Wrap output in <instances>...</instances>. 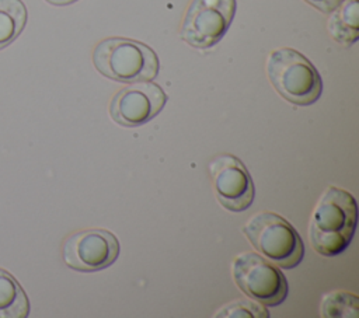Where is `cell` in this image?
Here are the masks:
<instances>
[{
    "mask_svg": "<svg viewBox=\"0 0 359 318\" xmlns=\"http://www.w3.org/2000/svg\"><path fill=\"white\" fill-rule=\"evenodd\" d=\"M358 224L355 198L337 186H330L320 198L309 226L314 249L324 256L341 255L351 244Z\"/></svg>",
    "mask_w": 359,
    "mask_h": 318,
    "instance_id": "6da1fadb",
    "label": "cell"
},
{
    "mask_svg": "<svg viewBox=\"0 0 359 318\" xmlns=\"http://www.w3.org/2000/svg\"><path fill=\"white\" fill-rule=\"evenodd\" d=\"M95 69L121 83L151 81L158 73V57L147 45L128 38H107L93 53Z\"/></svg>",
    "mask_w": 359,
    "mask_h": 318,
    "instance_id": "7a4b0ae2",
    "label": "cell"
},
{
    "mask_svg": "<svg viewBox=\"0 0 359 318\" xmlns=\"http://www.w3.org/2000/svg\"><path fill=\"white\" fill-rule=\"evenodd\" d=\"M266 73L273 88L286 101L296 105H311L323 92V80L311 62L290 48L271 53Z\"/></svg>",
    "mask_w": 359,
    "mask_h": 318,
    "instance_id": "3957f363",
    "label": "cell"
},
{
    "mask_svg": "<svg viewBox=\"0 0 359 318\" xmlns=\"http://www.w3.org/2000/svg\"><path fill=\"white\" fill-rule=\"evenodd\" d=\"M252 247L276 266L296 268L304 256L303 241L296 228L271 212L254 214L243 228Z\"/></svg>",
    "mask_w": 359,
    "mask_h": 318,
    "instance_id": "277c9868",
    "label": "cell"
},
{
    "mask_svg": "<svg viewBox=\"0 0 359 318\" xmlns=\"http://www.w3.org/2000/svg\"><path fill=\"white\" fill-rule=\"evenodd\" d=\"M233 277L244 294L264 305H279L289 291L282 270L254 252H245L236 258Z\"/></svg>",
    "mask_w": 359,
    "mask_h": 318,
    "instance_id": "5b68a950",
    "label": "cell"
},
{
    "mask_svg": "<svg viewBox=\"0 0 359 318\" xmlns=\"http://www.w3.org/2000/svg\"><path fill=\"white\" fill-rule=\"evenodd\" d=\"M236 7V0H192L182 21L181 38L199 49L216 45L227 32Z\"/></svg>",
    "mask_w": 359,
    "mask_h": 318,
    "instance_id": "8992f818",
    "label": "cell"
},
{
    "mask_svg": "<svg viewBox=\"0 0 359 318\" xmlns=\"http://www.w3.org/2000/svg\"><path fill=\"white\" fill-rule=\"evenodd\" d=\"M65 263L80 272H95L111 266L119 255L116 237L102 228H90L72 234L63 244Z\"/></svg>",
    "mask_w": 359,
    "mask_h": 318,
    "instance_id": "52a82bcc",
    "label": "cell"
},
{
    "mask_svg": "<svg viewBox=\"0 0 359 318\" xmlns=\"http://www.w3.org/2000/svg\"><path fill=\"white\" fill-rule=\"evenodd\" d=\"M213 189L219 203L230 212H244L251 206L255 189L245 165L233 154H220L209 164Z\"/></svg>",
    "mask_w": 359,
    "mask_h": 318,
    "instance_id": "ba28073f",
    "label": "cell"
},
{
    "mask_svg": "<svg viewBox=\"0 0 359 318\" xmlns=\"http://www.w3.org/2000/svg\"><path fill=\"white\" fill-rule=\"evenodd\" d=\"M167 95L151 81H137L115 94L109 104L111 118L122 126L133 127L151 120L165 105Z\"/></svg>",
    "mask_w": 359,
    "mask_h": 318,
    "instance_id": "9c48e42d",
    "label": "cell"
},
{
    "mask_svg": "<svg viewBox=\"0 0 359 318\" xmlns=\"http://www.w3.org/2000/svg\"><path fill=\"white\" fill-rule=\"evenodd\" d=\"M328 32L338 43L351 46L359 38V0H344L328 20Z\"/></svg>",
    "mask_w": 359,
    "mask_h": 318,
    "instance_id": "30bf717a",
    "label": "cell"
},
{
    "mask_svg": "<svg viewBox=\"0 0 359 318\" xmlns=\"http://www.w3.org/2000/svg\"><path fill=\"white\" fill-rule=\"evenodd\" d=\"M29 314V301L20 283L0 269V318H25Z\"/></svg>",
    "mask_w": 359,
    "mask_h": 318,
    "instance_id": "8fae6325",
    "label": "cell"
},
{
    "mask_svg": "<svg viewBox=\"0 0 359 318\" xmlns=\"http://www.w3.org/2000/svg\"><path fill=\"white\" fill-rule=\"evenodd\" d=\"M27 22V8L21 0H0V49L17 39Z\"/></svg>",
    "mask_w": 359,
    "mask_h": 318,
    "instance_id": "7c38bea8",
    "label": "cell"
},
{
    "mask_svg": "<svg viewBox=\"0 0 359 318\" xmlns=\"http://www.w3.org/2000/svg\"><path fill=\"white\" fill-rule=\"evenodd\" d=\"M358 297L346 291H331L324 296L321 303V315L327 318L358 317Z\"/></svg>",
    "mask_w": 359,
    "mask_h": 318,
    "instance_id": "4fadbf2b",
    "label": "cell"
},
{
    "mask_svg": "<svg viewBox=\"0 0 359 318\" xmlns=\"http://www.w3.org/2000/svg\"><path fill=\"white\" fill-rule=\"evenodd\" d=\"M216 317H252V318H268L269 312L261 303L250 300H238L224 305Z\"/></svg>",
    "mask_w": 359,
    "mask_h": 318,
    "instance_id": "5bb4252c",
    "label": "cell"
},
{
    "mask_svg": "<svg viewBox=\"0 0 359 318\" xmlns=\"http://www.w3.org/2000/svg\"><path fill=\"white\" fill-rule=\"evenodd\" d=\"M304 1H307L309 4L318 8L323 13H332L337 7L341 6L344 0H304Z\"/></svg>",
    "mask_w": 359,
    "mask_h": 318,
    "instance_id": "9a60e30c",
    "label": "cell"
},
{
    "mask_svg": "<svg viewBox=\"0 0 359 318\" xmlns=\"http://www.w3.org/2000/svg\"><path fill=\"white\" fill-rule=\"evenodd\" d=\"M46 1L53 4V6H67V4H72V3H74L77 0H46Z\"/></svg>",
    "mask_w": 359,
    "mask_h": 318,
    "instance_id": "2e32d148",
    "label": "cell"
}]
</instances>
